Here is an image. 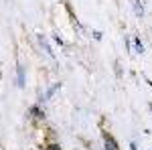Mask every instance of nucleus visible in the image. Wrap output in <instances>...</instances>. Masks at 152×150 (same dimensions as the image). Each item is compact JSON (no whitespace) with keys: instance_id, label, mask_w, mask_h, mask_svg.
<instances>
[{"instance_id":"f257e3e1","label":"nucleus","mask_w":152,"mask_h":150,"mask_svg":"<svg viewBox=\"0 0 152 150\" xmlns=\"http://www.w3.org/2000/svg\"><path fill=\"white\" fill-rule=\"evenodd\" d=\"M105 150H120L118 148V144H116V140L112 138V136H105Z\"/></svg>"},{"instance_id":"7ed1b4c3","label":"nucleus","mask_w":152,"mask_h":150,"mask_svg":"<svg viewBox=\"0 0 152 150\" xmlns=\"http://www.w3.org/2000/svg\"><path fill=\"white\" fill-rule=\"evenodd\" d=\"M23 67H18V85H23Z\"/></svg>"},{"instance_id":"20e7f679","label":"nucleus","mask_w":152,"mask_h":150,"mask_svg":"<svg viewBox=\"0 0 152 150\" xmlns=\"http://www.w3.org/2000/svg\"><path fill=\"white\" fill-rule=\"evenodd\" d=\"M134 43H136V51H140V53H142V51H144V47H142V43H140V41H138V39H136Z\"/></svg>"},{"instance_id":"f03ea898","label":"nucleus","mask_w":152,"mask_h":150,"mask_svg":"<svg viewBox=\"0 0 152 150\" xmlns=\"http://www.w3.org/2000/svg\"><path fill=\"white\" fill-rule=\"evenodd\" d=\"M132 4H134V8H136L134 12L142 16V14H144V8H142V2H138V0H132Z\"/></svg>"}]
</instances>
